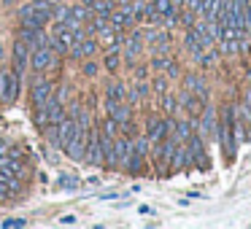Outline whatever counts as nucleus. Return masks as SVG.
I'll list each match as a JSON object with an SVG mask.
<instances>
[{
  "label": "nucleus",
  "instance_id": "15",
  "mask_svg": "<svg viewBox=\"0 0 251 229\" xmlns=\"http://www.w3.org/2000/svg\"><path fill=\"white\" fill-rule=\"evenodd\" d=\"M111 22H114V27H127V24H132V22H135V17H132V8L111 11Z\"/></svg>",
  "mask_w": 251,
  "mask_h": 229
},
{
  "label": "nucleus",
  "instance_id": "33",
  "mask_svg": "<svg viewBox=\"0 0 251 229\" xmlns=\"http://www.w3.org/2000/svg\"><path fill=\"white\" fill-rule=\"evenodd\" d=\"M168 65H170V62H168V60H162V57L151 62V68H154V70H162V68H168Z\"/></svg>",
  "mask_w": 251,
  "mask_h": 229
},
{
  "label": "nucleus",
  "instance_id": "22",
  "mask_svg": "<svg viewBox=\"0 0 251 229\" xmlns=\"http://www.w3.org/2000/svg\"><path fill=\"white\" fill-rule=\"evenodd\" d=\"M184 81H186V87H189V89H192V92H197V94H200V97H202V100H205V94H208V89H205V84H202V81H200V78H195V76H186V78H184Z\"/></svg>",
  "mask_w": 251,
  "mask_h": 229
},
{
  "label": "nucleus",
  "instance_id": "9",
  "mask_svg": "<svg viewBox=\"0 0 251 229\" xmlns=\"http://www.w3.org/2000/svg\"><path fill=\"white\" fill-rule=\"evenodd\" d=\"M30 97H33V105L35 108H41V105L46 103V100L51 97V84L49 81H38L33 87V94H30Z\"/></svg>",
  "mask_w": 251,
  "mask_h": 229
},
{
  "label": "nucleus",
  "instance_id": "31",
  "mask_svg": "<svg viewBox=\"0 0 251 229\" xmlns=\"http://www.w3.org/2000/svg\"><path fill=\"white\" fill-rule=\"evenodd\" d=\"M154 92H159V94L168 92V78H157V81H154Z\"/></svg>",
  "mask_w": 251,
  "mask_h": 229
},
{
  "label": "nucleus",
  "instance_id": "5",
  "mask_svg": "<svg viewBox=\"0 0 251 229\" xmlns=\"http://www.w3.org/2000/svg\"><path fill=\"white\" fill-rule=\"evenodd\" d=\"M105 114H108L111 119H116L119 124H125V121L132 119V111L127 108L125 103H116V100H108V97H105Z\"/></svg>",
  "mask_w": 251,
  "mask_h": 229
},
{
  "label": "nucleus",
  "instance_id": "20",
  "mask_svg": "<svg viewBox=\"0 0 251 229\" xmlns=\"http://www.w3.org/2000/svg\"><path fill=\"white\" fill-rule=\"evenodd\" d=\"M105 97L116 100V103H125L127 92H125V87H122V84H108V87H105Z\"/></svg>",
  "mask_w": 251,
  "mask_h": 229
},
{
  "label": "nucleus",
  "instance_id": "12",
  "mask_svg": "<svg viewBox=\"0 0 251 229\" xmlns=\"http://www.w3.org/2000/svg\"><path fill=\"white\" fill-rule=\"evenodd\" d=\"M186 49L195 57H200L202 51H205V44H202V38L197 35V30H189V33H186Z\"/></svg>",
  "mask_w": 251,
  "mask_h": 229
},
{
  "label": "nucleus",
  "instance_id": "28",
  "mask_svg": "<svg viewBox=\"0 0 251 229\" xmlns=\"http://www.w3.org/2000/svg\"><path fill=\"white\" fill-rule=\"evenodd\" d=\"M105 68H108V70H116V68H119V54H116V49H111V54L105 57Z\"/></svg>",
  "mask_w": 251,
  "mask_h": 229
},
{
  "label": "nucleus",
  "instance_id": "19",
  "mask_svg": "<svg viewBox=\"0 0 251 229\" xmlns=\"http://www.w3.org/2000/svg\"><path fill=\"white\" fill-rule=\"evenodd\" d=\"M186 162H189V151H186V148H173V154H170V164H173V170H181Z\"/></svg>",
  "mask_w": 251,
  "mask_h": 229
},
{
  "label": "nucleus",
  "instance_id": "16",
  "mask_svg": "<svg viewBox=\"0 0 251 229\" xmlns=\"http://www.w3.org/2000/svg\"><path fill=\"white\" fill-rule=\"evenodd\" d=\"M184 108L189 111V114L195 116V119H200V114H202V108H205V105H202V97H200V94H197V97L186 94V97H184Z\"/></svg>",
  "mask_w": 251,
  "mask_h": 229
},
{
  "label": "nucleus",
  "instance_id": "32",
  "mask_svg": "<svg viewBox=\"0 0 251 229\" xmlns=\"http://www.w3.org/2000/svg\"><path fill=\"white\" fill-rule=\"evenodd\" d=\"M3 227H25V218H8V221H3Z\"/></svg>",
  "mask_w": 251,
  "mask_h": 229
},
{
  "label": "nucleus",
  "instance_id": "13",
  "mask_svg": "<svg viewBox=\"0 0 251 229\" xmlns=\"http://www.w3.org/2000/svg\"><path fill=\"white\" fill-rule=\"evenodd\" d=\"M87 151H89V154H87L84 159H87L89 164H98L100 159H103V151H100V137L95 135V132L89 135V148H87Z\"/></svg>",
  "mask_w": 251,
  "mask_h": 229
},
{
  "label": "nucleus",
  "instance_id": "24",
  "mask_svg": "<svg viewBox=\"0 0 251 229\" xmlns=\"http://www.w3.org/2000/svg\"><path fill=\"white\" fill-rule=\"evenodd\" d=\"M146 8H149V11H154V14H168L170 8H173V3H170V0H151Z\"/></svg>",
  "mask_w": 251,
  "mask_h": 229
},
{
  "label": "nucleus",
  "instance_id": "6",
  "mask_svg": "<svg viewBox=\"0 0 251 229\" xmlns=\"http://www.w3.org/2000/svg\"><path fill=\"white\" fill-rule=\"evenodd\" d=\"M186 151H189V159H192V162L197 159V162H200L202 167L208 164V159H205V148H202V140H200L197 135H189V137H186Z\"/></svg>",
  "mask_w": 251,
  "mask_h": 229
},
{
  "label": "nucleus",
  "instance_id": "38",
  "mask_svg": "<svg viewBox=\"0 0 251 229\" xmlns=\"http://www.w3.org/2000/svg\"><path fill=\"white\" fill-rule=\"evenodd\" d=\"M122 3H125V0H122Z\"/></svg>",
  "mask_w": 251,
  "mask_h": 229
},
{
  "label": "nucleus",
  "instance_id": "7",
  "mask_svg": "<svg viewBox=\"0 0 251 229\" xmlns=\"http://www.w3.org/2000/svg\"><path fill=\"white\" fill-rule=\"evenodd\" d=\"M30 65H33L35 70H46V68L54 65V54H51L49 46H46V49H35L33 57H30Z\"/></svg>",
  "mask_w": 251,
  "mask_h": 229
},
{
  "label": "nucleus",
  "instance_id": "29",
  "mask_svg": "<svg viewBox=\"0 0 251 229\" xmlns=\"http://www.w3.org/2000/svg\"><path fill=\"white\" fill-rule=\"evenodd\" d=\"M162 105H165V111H170V114H176V111H178V100L176 97H170V94H165V100H162Z\"/></svg>",
  "mask_w": 251,
  "mask_h": 229
},
{
  "label": "nucleus",
  "instance_id": "36",
  "mask_svg": "<svg viewBox=\"0 0 251 229\" xmlns=\"http://www.w3.org/2000/svg\"><path fill=\"white\" fill-rule=\"evenodd\" d=\"M81 6H87V8H92V6H95V0H81Z\"/></svg>",
  "mask_w": 251,
  "mask_h": 229
},
{
  "label": "nucleus",
  "instance_id": "18",
  "mask_svg": "<svg viewBox=\"0 0 251 229\" xmlns=\"http://www.w3.org/2000/svg\"><path fill=\"white\" fill-rule=\"evenodd\" d=\"M200 119H202V135H216V119H213V111L202 108Z\"/></svg>",
  "mask_w": 251,
  "mask_h": 229
},
{
  "label": "nucleus",
  "instance_id": "25",
  "mask_svg": "<svg viewBox=\"0 0 251 229\" xmlns=\"http://www.w3.org/2000/svg\"><path fill=\"white\" fill-rule=\"evenodd\" d=\"M173 130H176V137H178V140H186V137L192 135V121H178V124H173Z\"/></svg>",
  "mask_w": 251,
  "mask_h": 229
},
{
  "label": "nucleus",
  "instance_id": "3",
  "mask_svg": "<svg viewBox=\"0 0 251 229\" xmlns=\"http://www.w3.org/2000/svg\"><path fill=\"white\" fill-rule=\"evenodd\" d=\"M19 92V76L11 70H0V100L3 103H14Z\"/></svg>",
  "mask_w": 251,
  "mask_h": 229
},
{
  "label": "nucleus",
  "instance_id": "23",
  "mask_svg": "<svg viewBox=\"0 0 251 229\" xmlns=\"http://www.w3.org/2000/svg\"><path fill=\"white\" fill-rule=\"evenodd\" d=\"M92 11H95V14H100V17H108V14L114 11V0H95Z\"/></svg>",
  "mask_w": 251,
  "mask_h": 229
},
{
  "label": "nucleus",
  "instance_id": "4",
  "mask_svg": "<svg viewBox=\"0 0 251 229\" xmlns=\"http://www.w3.org/2000/svg\"><path fill=\"white\" fill-rule=\"evenodd\" d=\"M173 127V121H162V119H149L146 124V137L151 143H159L162 137H168V130Z\"/></svg>",
  "mask_w": 251,
  "mask_h": 229
},
{
  "label": "nucleus",
  "instance_id": "26",
  "mask_svg": "<svg viewBox=\"0 0 251 229\" xmlns=\"http://www.w3.org/2000/svg\"><path fill=\"white\" fill-rule=\"evenodd\" d=\"M132 140H135L132 143V151L141 154V157H146L149 154V137H132Z\"/></svg>",
  "mask_w": 251,
  "mask_h": 229
},
{
  "label": "nucleus",
  "instance_id": "2",
  "mask_svg": "<svg viewBox=\"0 0 251 229\" xmlns=\"http://www.w3.org/2000/svg\"><path fill=\"white\" fill-rule=\"evenodd\" d=\"M76 41H81V33H78L76 27H68V24H57L54 27V35H51V44H49V49H54V51H71V46L76 44Z\"/></svg>",
  "mask_w": 251,
  "mask_h": 229
},
{
  "label": "nucleus",
  "instance_id": "17",
  "mask_svg": "<svg viewBox=\"0 0 251 229\" xmlns=\"http://www.w3.org/2000/svg\"><path fill=\"white\" fill-rule=\"evenodd\" d=\"M84 140H87V135H78L73 143H68V146H65L68 157H71V159H84Z\"/></svg>",
  "mask_w": 251,
  "mask_h": 229
},
{
  "label": "nucleus",
  "instance_id": "8",
  "mask_svg": "<svg viewBox=\"0 0 251 229\" xmlns=\"http://www.w3.org/2000/svg\"><path fill=\"white\" fill-rule=\"evenodd\" d=\"M143 38L149 41V44L154 46V51H159V54H162V51H168V46H170V38L165 33H154V30H143Z\"/></svg>",
  "mask_w": 251,
  "mask_h": 229
},
{
  "label": "nucleus",
  "instance_id": "1",
  "mask_svg": "<svg viewBox=\"0 0 251 229\" xmlns=\"http://www.w3.org/2000/svg\"><path fill=\"white\" fill-rule=\"evenodd\" d=\"M19 19H22V24H27V27H44L46 22L54 19V6L46 3V0H33V3L22 6Z\"/></svg>",
  "mask_w": 251,
  "mask_h": 229
},
{
  "label": "nucleus",
  "instance_id": "30",
  "mask_svg": "<svg viewBox=\"0 0 251 229\" xmlns=\"http://www.w3.org/2000/svg\"><path fill=\"white\" fill-rule=\"evenodd\" d=\"M60 186H62V189H78V181L76 178H71V175H60Z\"/></svg>",
  "mask_w": 251,
  "mask_h": 229
},
{
  "label": "nucleus",
  "instance_id": "14",
  "mask_svg": "<svg viewBox=\"0 0 251 229\" xmlns=\"http://www.w3.org/2000/svg\"><path fill=\"white\" fill-rule=\"evenodd\" d=\"M73 119H76V127H78V132H84V135H87V130H89V114H87V108H84V105H73Z\"/></svg>",
  "mask_w": 251,
  "mask_h": 229
},
{
  "label": "nucleus",
  "instance_id": "10",
  "mask_svg": "<svg viewBox=\"0 0 251 229\" xmlns=\"http://www.w3.org/2000/svg\"><path fill=\"white\" fill-rule=\"evenodd\" d=\"M141 41H143V30H138V33H132V38L127 41V51H125V57H127V62L130 60H135L138 54H141Z\"/></svg>",
  "mask_w": 251,
  "mask_h": 229
},
{
  "label": "nucleus",
  "instance_id": "27",
  "mask_svg": "<svg viewBox=\"0 0 251 229\" xmlns=\"http://www.w3.org/2000/svg\"><path fill=\"white\" fill-rule=\"evenodd\" d=\"M103 27H105V17H100V14H98V17H95L92 22H89L87 33H100V30H103Z\"/></svg>",
  "mask_w": 251,
  "mask_h": 229
},
{
  "label": "nucleus",
  "instance_id": "11",
  "mask_svg": "<svg viewBox=\"0 0 251 229\" xmlns=\"http://www.w3.org/2000/svg\"><path fill=\"white\" fill-rule=\"evenodd\" d=\"M27 44H25V41H19L17 46H14V65H17V76L19 73L25 70V65H27Z\"/></svg>",
  "mask_w": 251,
  "mask_h": 229
},
{
  "label": "nucleus",
  "instance_id": "37",
  "mask_svg": "<svg viewBox=\"0 0 251 229\" xmlns=\"http://www.w3.org/2000/svg\"><path fill=\"white\" fill-rule=\"evenodd\" d=\"M46 3H51V6H57V3H60V0H46Z\"/></svg>",
  "mask_w": 251,
  "mask_h": 229
},
{
  "label": "nucleus",
  "instance_id": "34",
  "mask_svg": "<svg viewBox=\"0 0 251 229\" xmlns=\"http://www.w3.org/2000/svg\"><path fill=\"white\" fill-rule=\"evenodd\" d=\"M246 33L251 35V6H246Z\"/></svg>",
  "mask_w": 251,
  "mask_h": 229
},
{
  "label": "nucleus",
  "instance_id": "21",
  "mask_svg": "<svg viewBox=\"0 0 251 229\" xmlns=\"http://www.w3.org/2000/svg\"><path fill=\"white\" fill-rule=\"evenodd\" d=\"M100 41H103L108 49H116V46H119V35H116V30H108V27L100 30Z\"/></svg>",
  "mask_w": 251,
  "mask_h": 229
},
{
  "label": "nucleus",
  "instance_id": "35",
  "mask_svg": "<svg viewBox=\"0 0 251 229\" xmlns=\"http://www.w3.org/2000/svg\"><path fill=\"white\" fill-rule=\"evenodd\" d=\"M84 73H87V76H95V73H98V68H95L92 62H87V65H84Z\"/></svg>",
  "mask_w": 251,
  "mask_h": 229
}]
</instances>
